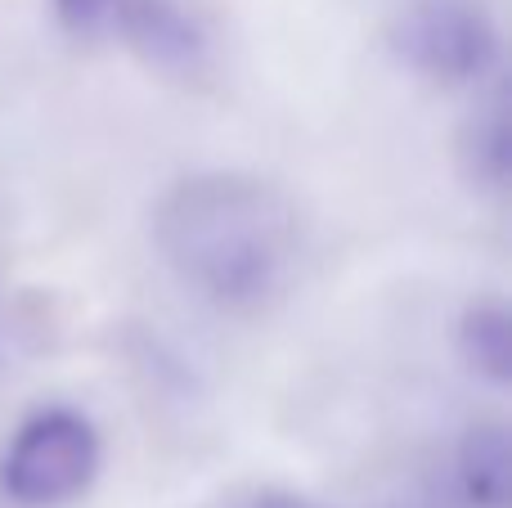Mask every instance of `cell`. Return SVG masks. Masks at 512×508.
<instances>
[{
  "label": "cell",
  "instance_id": "9c48e42d",
  "mask_svg": "<svg viewBox=\"0 0 512 508\" xmlns=\"http://www.w3.org/2000/svg\"><path fill=\"white\" fill-rule=\"evenodd\" d=\"M256 508H319V504L301 500V495H288V491H270V495H261V500H256Z\"/></svg>",
  "mask_w": 512,
  "mask_h": 508
},
{
  "label": "cell",
  "instance_id": "52a82bcc",
  "mask_svg": "<svg viewBox=\"0 0 512 508\" xmlns=\"http://www.w3.org/2000/svg\"><path fill=\"white\" fill-rule=\"evenodd\" d=\"M454 347H459V360L468 365V374H477L481 383H512V315L499 297H481L459 315Z\"/></svg>",
  "mask_w": 512,
  "mask_h": 508
},
{
  "label": "cell",
  "instance_id": "6da1fadb",
  "mask_svg": "<svg viewBox=\"0 0 512 508\" xmlns=\"http://www.w3.org/2000/svg\"><path fill=\"white\" fill-rule=\"evenodd\" d=\"M153 248L194 302L230 320H256L297 293L306 225L270 180L198 171L158 198Z\"/></svg>",
  "mask_w": 512,
  "mask_h": 508
},
{
  "label": "cell",
  "instance_id": "ba28073f",
  "mask_svg": "<svg viewBox=\"0 0 512 508\" xmlns=\"http://www.w3.org/2000/svg\"><path fill=\"white\" fill-rule=\"evenodd\" d=\"M117 9H122V0H50L54 27H59L68 41H81V45L113 41Z\"/></svg>",
  "mask_w": 512,
  "mask_h": 508
},
{
  "label": "cell",
  "instance_id": "7a4b0ae2",
  "mask_svg": "<svg viewBox=\"0 0 512 508\" xmlns=\"http://www.w3.org/2000/svg\"><path fill=\"white\" fill-rule=\"evenodd\" d=\"M391 50L432 86L472 90L504 63V27L486 0H405L391 18Z\"/></svg>",
  "mask_w": 512,
  "mask_h": 508
},
{
  "label": "cell",
  "instance_id": "277c9868",
  "mask_svg": "<svg viewBox=\"0 0 512 508\" xmlns=\"http://www.w3.org/2000/svg\"><path fill=\"white\" fill-rule=\"evenodd\" d=\"M113 41L162 81H207L221 68L225 32L203 0H122Z\"/></svg>",
  "mask_w": 512,
  "mask_h": 508
},
{
  "label": "cell",
  "instance_id": "5b68a950",
  "mask_svg": "<svg viewBox=\"0 0 512 508\" xmlns=\"http://www.w3.org/2000/svg\"><path fill=\"white\" fill-rule=\"evenodd\" d=\"M454 482L468 508H508L512 441L504 419H477L454 450Z\"/></svg>",
  "mask_w": 512,
  "mask_h": 508
},
{
  "label": "cell",
  "instance_id": "3957f363",
  "mask_svg": "<svg viewBox=\"0 0 512 508\" xmlns=\"http://www.w3.org/2000/svg\"><path fill=\"white\" fill-rule=\"evenodd\" d=\"M104 464V441L90 414L72 405H45L18 423L0 455V495L18 508L77 504L95 486Z\"/></svg>",
  "mask_w": 512,
  "mask_h": 508
},
{
  "label": "cell",
  "instance_id": "8992f818",
  "mask_svg": "<svg viewBox=\"0 0 512 508\" xmlns=\"http://www.w3.org/2000/svg\"><path fill=\"white\" fill-rule=\"evenodd\" d=\"M454 158L459 171L477 194H508L512 180V126H508V99L490 95L481 108H472V117L463 122L459 140H454Z\"/></svg>",
  "mask_w": 512,
  "mask_h": 508
}]
</instances>
